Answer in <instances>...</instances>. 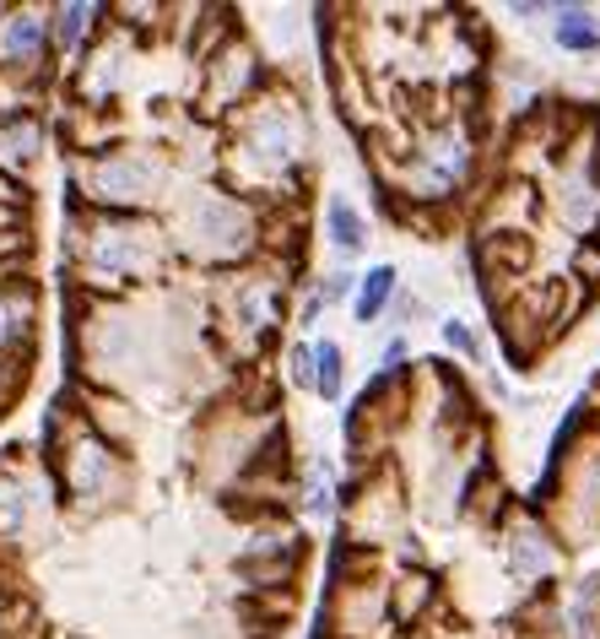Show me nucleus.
I'll list each match as a JSON object with an SVG mask.
<instances>
[{
    "mask_svg": "<svg viewBox=\"0 0 600 639\" xmlns=\"http://www.w3.org/2000/svg\"><path fill=\"white\" fill-rule=\"evenodd\" d=\"M309 109L292 87L271 77L239 114H228L217 126V169L211 179L222 190H233L254 207H281L303 196V173H309Z\"/></svg>",
    "mask_w": 600,
    "mask_h": 639,
    "instance_id": "obj_1",
    "label": "nucleus"
},
{
    "mask_svg": "<svg viewBox=\"0 0 600 639\" xmlns=\"http://www.w3.org/2000/svg\"><path fill=\"white\" fill-rule=\"evenodd\" d=\"M173 277V250L162 217L87 212L66 217V282L87 299H136Z\"/></svg>",
    "mask_w": 600,
    "mask_h": 639,
    "instance_id": "obj_2",
    "label": "nucleus"
},
{
    "mask_svg": "<svg viewBox=\"0 0 600 639\" xmlns=\"http://www.w3.org/2000/svg\"><path fill=\"white\" fill-rule=\"evenodd\" d=\"M39 461L49 471V482H54L60 510L81 515V520H103V515H114L130 499V456L114 450L103 433L87 428V418L71 407L66 390L43 412Z\"/></svg>",
    "mask_w": 600,
    "mask_h": 639,
    "instance_id": "obj_3",
    "label": "nucleus"
},
{
    "mask_svg": "<svg viewBox=\"0 0 600 639\" xmlns=\"http://www.w3.org/2000/svg\"><path fill=\"white\" fill-rule=\"evenodd\" d=\"M162 228H168L173 266L196 277H228L249 260H260V207L222 190L217 179L179 190L162 212Z\"/></svg>",
    "mask_w": 600,
    "mask_h": 639,
    "instance_id": "obj_4",
    "label": "nucleus"
},
{
    "mask_svg": "<svg viewBox=\"0 0 600 639\" xmlns=\"http://www.w3.org/2000/svg\"><path fill=\"white\" fill-rule=\"evenodd\" d=\"M292 271L287 260H249L228 277H211V341L233 369H260L281 326L292 320Z\"/></svg>",
    "mask_w": 600,
    "mask_h": 639,
    "instance_id": "obj_5",
    "label": "nucleus"
},
{
    "mask_svg": "<svg viewBox=\"0 0 600 639\" xmlns=\"http://www.w3.org/2000/svg\"><path fill=\"white\" fill-rule=\"evenodd\" d=\"M173 196H179L173 190V152H162L152 141H114L103 152L71 158V207L162 217Z\"/></svg>",
    "mask_w": 600,
    "mask_h": 639,
    "instance_id": "obj_6",
    "label": "nucleus"
},
{
    "mask_svg": "<svg viewBox=\"0 0 600 639\" xmlns=\"http://www.w3.org/2000/svg\"><path fill=\"white\" fill-rule=\"evenodd\" d=\"M266 82H271V66H266L260 43L249 39V33H243V22H239L228 39L211 43V49L196 60V92H190L196 120L217 130L228 114H239L243 103H249V98H254Z\"/></svg>",
    "mask_w": 600,
    "mask_h": 639,
    "instance_id": "obj_7",
    "label": "nucleus"
},
{
    "mask_svg": "<svg viewBox=\"0 0 600 639\" xmlns=\"http://www.w3.org/2000/svg\"><path fill=\"white\" fill-rule=\"evenodd\" d=\"M54 82V43H49V0H11L0 6V87L17 103H39Z\"/></svg>",
    "mask_w": 600,
    "mask_h": 639,
    "instance_id": "obj_8",
    "label": "nucleus"
},
{
    "mask_svg": "<svg viewBox=\"0 0 600 639\" xmlns=\"http://www.w3.org/2000/svg\"><path fill=\"white\" fill-rule=\"evenodd\" d=\"M54 515H60V499H54V482L43 471L39 450H6L0 456V558L33 548Z\"/></svg>",
    "mask_w": 600,
    "mask_h": 639,
    "instance_id": "obj_9",
    "label": "nucleus"
},
{
    "mask_svg": "<svg viewBox=\"0 0 600 639\" xmlns=\"http://www.w3.org/2000/svg\"><path fill=\"white\" fill-rule=\"evenodd\" d=\"M503 569L514 586H541L558 569V537L541 520V510H524L503 520Z\"/></svg>",
    "mask_w": 600,
    "mask_h": 639,
    "instance_id": "obj_10",
    "label": "nucleus"
},
{
    "mask_svg": "<svg viewBox=\"0 0 600 639\" xmlns=\"http://www.w3.org/2000/svg\"><path fill=\"white\" fill-rule=\"evenodd\" d=\"M54 141V126L43 120L39 103H6L0 109V179L28 184V173L43 163Z\"/></svg>",
    "mask_w": 600,
    "mask_h": 639,
    "instance_id": "obj_11",
    "label": "nucleus"
},
{
    "mask_svg": "<svg viewBox=\"0 0 600 639\" xmlns=\"http://www.w3.org/2000/svg\"><path fill=\"white\" fill-rule=\"evenodd\" d=\"M39 320H43L39 277L0 288V363L33 358V347H39Z\"/></svg>",
    "mask_w": 600,
    "mask_h": 639,
    "instance_id": "obj_12",
    "label": "nucleus"
},
{
    "mask_svg": "<svg viewBox=\"0 0 600 639\" xmlns=\"http://www.w3.org/2000/svg\"><path fill=\"white\" fill-rule=\"evenodd\" d=\"M109 28V6L103 0H49V43H54V66H77L87 43Z\"/></svg>",
    "mask_w": 600,
    "mask_h": 639,
    "instance_id": "obj_13",
    "label": "nucleus"
},
{
    "mask_svg": "<svg viewBox=\"0 0 600 639\" xmlns=\"http://www.w3.org/2000/svg\"><path fill=\"white\" fill-rule=\"evenodd\" d=\"M384 601H390V623L396 629H417L439 607V575H428L422 563H406L396 575H384Z\"/></svg>",
    "mask_w": 600,
    "mask_h": 639,
    "instance_id": "obj_14",
    "label": "nucleus"
},
{
    "mask_svg": "<svg viewBox=\"0 0 600 639\" xmlns=\"http://www.w3.org/2000/svg\"><path fill=\"white\" fill-rule=\"evenodd\" d=\"M292 493H298V515L303 520H330L341 510V482H336V471L324 461H309L303 471H292Z\"/></svg>",
    "mask_w": 600,
    "mask_h": 639,
    "instance_id": "obj_15",
    "label": "nucleus"
},
{
    "mask_svg": "<svg viewBox=\"0 0 600 639\" xmlns=\"http://www.w3.org/2000/svg\"><path fill=\"white\" fill-rule=\"evenodd\" d=\"M324 244L341 260H358L368 250V217L347 201V196H330L324 201Z\"/></svg>",
    "mask_w": 600,
    "mask_h": 639,
    "instance_id": "obj_16",
    "label": "nucleus"
},
{
    "mask_svg": "<svg viewBox=\"0 0 600 639\" xmlns=\"http://www.w3.org/2000/svg\"><path fill=\"white\" fill-rule=\"evenodd\" d=\"M400 293V271L390 266V260H379V266H368L358 277V293H352V320L358 326H373L390 303H396Z\"/></svg>",
    "mask_w": 600,
    "mask_h": 639,
    "instance_id": "obj_17",
    "label": "nucleus"
},
{
    "mask_svg": "<svg viewBox=\"0 0 600 639\" xmlns=\"http://www.w3.org/2000/svg\"><path fill=\"white\" fill-rule=\"evenodd\" d=\"M552 39H558V49H568V54H596L600 49V22L590 6H552Z\"/></svg>",
    "mask_w": 600,
    "mask_h": 639,
    "instance_id": "obj_18",
    "label": "nucleus"
},
{
    "mask_svg": "<svg viewBox=\"0 0 600 639\" xmlns=\"http://www.w3.org/2000/svg\"><path fill=\"white\" fill-rule=\"evenodd\" d=\"M314 396L320 401H341L347 396V347L330 337L314 341Z\"/></svg>",
    "mask_w": 600,
    "mask_h": 639,
    "instance_id": "obj_19",
    "label": "nucleus"
},
{
    "mask_svg": "<svg viewBox=\"0 0 600 639\" xmlns=\"http://www.w3.org/2000/svg\"><path fill=\"white\" fill-rule=\"evenodd\" d=\"M439 337H443V347H449V352H460L466 363H481V337H477V326H471V320H460V314H443Z\"/></svg>",
    "mask_w": 600,
    "mask_h": 639,
    "instance_id": "obj_20",
    "label": "nucleus"
},
{
    "mask_svg": "<svg viewBox=\"0 0 600 639\" xmlns=\"http://www.w3.org/2000/svg\"><path fill=\"white\" fill-rule=\"evenodd\" d=\"M287 385L303 390V396H314V341L309 337H298L287 347Z\"/></svg>",
    "mask_w": 600,
    "mask_h": 639,
    "instance_id": "obj_21",
    "label": "nucleus"
},
{
    "mask_svg": "<svg viewBox=\"0 0 600 639\" xmlns=\"http://www.w3.org/2000/svg\"><path fill=\"white\" fill-rule=\"evenodd\" d=\"M573 277L590 282V288L600 282V239H579L573 244Z\"/></svg>",
    "mask_w": 600,
    "mask_h": 639,
    "instance_id": "obj_22",
    "label": "nucleus"
},
{
    "mask_svg": "<svg viewBox=\"0 0 600 639\" xmlns=\"http://www.w3.org/2000/svg\"><path fill=\"white\" fill-rule=\"evenodd\" d=\"M11 597H17V580H0V618H6V607H11Z\"/></svg>",
    "mask_w": 600,
    "mask_h": 639,
    "instance_id": "obj_23",
    "label": "nucleus"
}]
</instances>
